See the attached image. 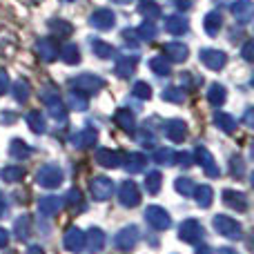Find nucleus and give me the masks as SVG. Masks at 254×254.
Here are the masks:
<instances>
[{
	"instance_id": "1",
	"label": "nucleus",
	"mask_w": 254,
	"mask_h": 254,
	"mask_svg": "<svg viewBox=\"0 0 254 254\" xmlns=\"http://www.w3.org/2000/svg\"><path fill=\"white\" fill-rule=\"evenodd\" d=\"M71 87L80 94H94V92H101L105 87V80L101 76H94V74H80L71 80Z\"/></svg>"
},
{
	"instance_id": "2",
	"label": "nucleus",
	"mask_w": 254,
	"mask_h": 254,
	"mask_svg": "<svg viewBox=\"0 0 254 254\" xmlns=\"http://www.w3.org/2000/svg\"><path fill=\"white\" fill-rule=\"evenodd\" d=\"M89 25L94 27V29H98V31H107V29H112V27L116 25V13L112 11V9H96V11L89 16Z\"/></svg>"
},
{
	"instance_id": "3",
	"label": "nucleus",
	"mask_w": 254,
	"mask_h": 254,
	"mask_svg": "<svg viewBox=\"0 0 254 254\" xmlns=\"http://www.w3.org/2000/svg\"><path fill=\"white\" fill-rule=\"evenodd\" d=\"M230 11L237 18L239 25H250L254 16V2L252 0H237V2L230 4Z\"/></svg>"
},
{
	"instance_id": "4",
	"label": "nucleus",
	"mask_w": 254,
	"mask_h": 254,
	"mask_svg": "<svg viewBox=\"0 0 254 254\" xmlns=\"http://www.w3.org/2000/svg\"><path fill=\"white\" fill-rule=\"evenodd\" d=\"M198 58H201L203 65H205L207 69H212V71L223 69L225 63H228L225 52H219V49H203V52L198 54Z\"/></svg>"
},
{
	"instance_id": "5",
	"label": "nucleus",
	"mask_w": 254,
	"mask_h": 254,
	"mask_svg": "<svg viewBox=\"0 0 254 254\" xmlns=\"http://www.w3.org/2000/svg\"><path fill=\"white\" fill-rule=\"evenodd\" d=\"M36 52L43 63H54L58 58V43L54 38H38L36 40Z\"/></svg>"
},
{
	"instance_id": "6",
	"label": "nucleus",
	"mask_w": 254,
	"mask_h": 254,
	"mask_svg": "<svg viewBox=\"0 0 254 254\" xmlns=\"http://www.w3.org/2000/svg\"><path fill=\"white\" fill-rule=\"evenodd\" d=\"M165 56L170 63H185L190 56V49L185 43H179V40H172V43L165 45Z\"/></svg>"
},
{
	"instance_id": "7",
	"label": "nucleus",
	"mask_w": 254,
	"mask_h": 254,
	"mask_svg": "<svg viewBox=\"0 0 254 254\" xmlns=\"http://www.w3.org/2000/svg\"><path fill=\"white\" fill-rule=\"evenodd\" d=\"M43 101L47 103V107H49V112H52V116H54V119H58V121H65L67 110H65V105H63L61 96H58L56 92H45V94H43Z\"/></svg>"
},
{
	"instance_id": "8",
	"label": "nucleus",
	"mask_w": 254,
	"mask_h": 254,
	"mask_svg": "<svg viewBox=\"0 0 254 254\" xmlns=\"http://www.w3.org/2000/svg\"><path fill=\"white\" fill-rule=\"evenodd\" d=\"M61 179H63V172L58 170L56 165H45L38 174V183L45 185V188H54V185H58Z\"/></svg>"
},
{
	"instance_id": "9",
	"label": "nucleus",
	"mask_w": 254,
	"mask_h": 254,
	"mask_svg": "<svg viewBox=\"0 0 254 254\" xmlns=\"http://www.w3.org/2000/svg\"><path fill=\"white\" fill-rule=\"evenodd\" d=\"M136 65H138V56H121L119 61H116L114 71L119 78H129V76L134 74Z\"/></svg>"
},
{
	"instance_id": "10",
	"label": "nucleus",
	"mask_w": 254,
	"mask_h": 254,
	"mask_svg": "<svg viewBox=\"0 0 254 254\" xmlns=\"http://www.w3.org/2000/svg\"><path fill=\"white\" fill-rule=\"evenodd\" d=\"M165 29L174 36H183V34H188L190 22H188L185 16H167L165 18Z\"/></svg>"
},
{
	"instance_id": "11",
	"label": "nucleus",
	"mask_w": 254,
	"mask_h": 254,
	"mask_svg": "<svg viewBox=\"0 0 254 254\" xmlns=\"http://www.w3.org/2000/svg\"><path fill=\"white\" fill-rule=\"evenodd\" d=\"M165 134H167V138L181 143V140L188 136V125H185L183 121H167L165 123Z\"/></svg>"
},
{
	"instance_id": "12",
	"label": "nucleus",
	"mask_w": 254,
	"mask_h": 254,
	"mask_svg": "<svg viewBox=\"0 0 254 254\" xmlns=\"http://www.w3.org/2000/svg\"><path fill=\"white\" fill-rule=\"evenodd\" d=\"M221 27H223V18H221L219 11L205 13V18H203V29H205L207 36H216L221 31Z\"/></svg>"
},
{
	"instance_id": "13",
	"label": "nucleus",
	"mask_w": 254,
	"mask_h": 254,
	"mask_svg": "<svg viewBox=\"0 0 254 254\" xmlns=\"http://www.w3.org/2000/svg\"><path fill=\"white\" fill-rule=\"evenodd\" d=\"M49 29H52L54 38H69L74 34V25H69L67 20H61V18L49 20Z\"/></svg>"
},
{
	"instance_id": "14",
	"label": "nucleus",
	"mask_w": 254,
	"mask_h": 254,
	"mask_svg": "<svg viewBox=\"0 0 254 254\" xmlns=\"http://www.w3.org/2000/svg\"><path fill=\"white\" fill-rule=\"evenodd\" d=\"M61 61L67 65H78L80 63V49L76 43H67L61 47Z\"/></svg>"
},
{
	"instance_id": "15",
	"label": "nucleus",
	"mask_w": 254,
	"mask_h": 254,
	"mask_svg": "<svg viewBox=\"0 0 254 254\" xmlns=\"http://www.w3.org/2000/svg\"><path fill=\"white\" fill-rule=\"evenodd\" d=\"M196 158H198V163L205 167V172H207L210 176H216V174H219V170H216V165H214V158L210 156V152H207L205 147H196Z\"/></svg>"
},
{
	"instance_id": "16",
	"label": "nucleus",
	"mask_w": 254,
	"mask_h": 254,
	"mask_svg": "<svg viewBox=\"0 0 254 254\" xmlns=\"http://www.w3.org/2000/svg\"><path fill=\"white\" fill-rule=\"evenodd\" d=\"M225 98H228V92H225V87H223V85L214 83L210 89H207V101H210V105H214V107L223 105V103H225Z\"/></svg>"
},
{
	"instance_id": "17",
	"label": "nucleus",
	"mask_w": 254,
	"mask_h": 254,
	"mask_svg": "<svg viewBox=\"0 0 254 254\" xmlns=\"http://www.w3.org/2000/svg\"><path fill=\"white\" fill-rule=\"evenodd\" d=\"M89 43H92V52L96 54L98 58H103V61H105V58H112V56H114V47H112L110 43H105V40L92 38Z\"/></svg>"
},
{
	"instance_id": "18",
	"label": "nucleus",
	"mask_w": 254,
	"mask_h": 254,
	"mask_svg": "<svg viewBox=\"0 0 254 254\" xmlns=\"http://www.w3.org/2000/svg\"><path fill=\"white\" fill-rule=\"evenodd\" d=\"M149 69L158 76H170L172 65H170V61H165V56H154V58H149Z\"/></svg>"
},
{
	"instance_id": "19",
	"label": "nucleus",
	"mask_w": 254,
	"mask_h": 254,
	"mask_svg": "<svg viewBox=\"0 0 254 254\" xmlns=\"http://www.w3.org/2000/svg\"><path fill=\"white\" fill-rule=\"evenodd\" d=\"M96 138H98L96 129H83L74 136V145L76 147H89V145L96 143Z\"/></svg>"
},
{
	"instance_id": "20",
	"label": "nucleus",
	"mask_w": 254,
	"mask_h": 254,
	"mask_svg": "<svg viewBox=\"0 0 254 254\" xmlns=\"http://www.w3.org/2000/svg\"><path fill=\"white\" fill-rule=\"evenodd\" d=\"M96 161L101 163V165H105V167H116L121 163V158H119V154L112 152V149H98Z\"/></svg>"
},
{
	"instance_id": "21",
	"label": "nucleus",
	"mask_w": 254,
	"mask_h": 254,
	"mask_svg": "<svg viewBox=\"0 0 254 254\" xmlns=\"http://www.w3.org/2000/svg\"><path fill=\"white\" fill-rule=\"evenodd\" d=\"M136 36H138L140 40H147V43H149V40H154L158 36V29H156V25H154L152 20H145L143 25L136 29Z\"/></svg>"
},
{
	"instance_id": "22",
	"label": "nucleus",
	"mask_w": 254,
	"mask_h": 254,
	"mask_svg": "<svg viewBox=\"0 0 254 254\" xmlns=\"http://www.w3.org/2000/svg\"><path fill=\"white\" fill-rule=\"evenodd\" d=\"M114 119H116V123L123 127L125 131H134V125L136 123H134V114H131L129 110H119Z\"/></svg>"
},
{
	"instance_id": "23",
	"label": "nucleus",
	"mask_w": 254,
	"mask_h": 254,
	"mask_svg": "<svg viewBox=\"0 0 254 254\" xmlns=\"http://www.w3.org/2000/svg\"><path fill=\"white\" fill-rule=\"evenodd\" d=\"M138 11L143 13L147 20H154V18L161 16V7H158L154 0H143V2H140V7H138Z\"/></svg>"
},
{
	"instance_id": "24",
	"label": "nucleus",
	"mask_w": 254,
	"mask_h": 254,
	"mask_svg": "<svg viewBox=\"0 0 254 254\" xmlns=\"http://www.w3.org/2000/svg\"><path fill=\"white\" fill-rule=\"evenodd\" d=\"M92 190H94V194H96V198H105L112 194V183L107 179H94Z\"/></svg>"
},
{
	"instance_id": "25",
	"label": "nucleus",
	"mask_w": 254,
	"mask_h": 254,
	"mask_svg": "<svg viewBox=\"0 0 254 254\" xmlns=\"http://www.w3.org/2000/svg\"><path fill=\"white\" fill-rule=\"evenodd\" d=\"M27 123H29V127L36 131V134H43V131L47 129V123H45L40 112H29V114H27Z\"/></svg>"
},
{
	"instance_id": "26",
	"label": "nucleus",
	"mask_w": 254,
	"mask_h": 254,
	"mask_svg": "<svg viewBox=\"0 0 254 254\" xmlns=\"http://www.w3.org/2000/svg\"><path fill=\"white\" fill-rule=\"evenodd\" d=\"M29 94H31V87H29V83H27V80L20 78L16 85H13V98H16L18 103H27Z\"/></svg>"
},
{
	"instance_id": "27",
	"label": "nucleus",
	"mask_w": 254,
	"mask_h": 254,
	"mask_svg": "<svg viewBox=\"0 0 254 254\" xmlns=\"http://www.w3.org/2000/svg\"><path fill=\"white\" fill-rule=\"evenodd\" d=\"M214 123H216V127H221L223 131H228V134L234 129V125H237L232 116L225 114V112H216V114H214Z\"/></svg>"
},
{
	"instance_id": "28",
	"label": "nucleus",
	"mask_w": 254,
	"mask_h": 254,
	"mask_svg": "<svg viewBox=\"0 0 254 254\" xmlns=\"http://www.w3.org/2000/svg\"><path fill=\"white\" fill-rule=\"evenodd\" d=\"M163 101H167V103H183L185 101V89H181V87L163 89Z\"/></svg>"
},
{
	"instance_id": "29",
	"label": "nucleus",
	"mask_w": 254,
	"mask_h": 254,
	"mask_svg": "<svg viewBox=\"0 0 254 254\" xmlns=\"http://www.w3.org/2000/svg\"><path fill=\"white\" fill-rule=\"evenodd\" d=\"M143 167H145V156L143 154H129V156H127V170L140 172Z\"/></svg>"
},
{
	"instance_id": "30",
	"label": "nucleus",
	"mask_w": 254,
	"mask_h": 254,
	"mask_svg": "<svg viewBox=\"0 0 254 254\" xmlns=\"http://www.w3.org/2000/svg\"><path fill=\"white\" fill-rule=\"evenodd\" d=\"M121 196H123V203H138V194H136L134 183H123V192H121Z\"/></svg>"
},
{
	"instance_id": "31",
	"label": "nucleus",
	"mask_w": 254,
	"mask_h": 254,
	"mask_svg": "<svg viewBox=\"0 0 254 254\" xmlns=\"http://www.w3.org/2000/svg\"><path fill=\"white\" fill-rule=\"evenodd\" d=\"M29 154H31L29 147H27L22 140H13V143H11V156L13 158H27Z\"/></svg>"
},
{
	"instance_id": "32",
	"label": "nucleus",
	"mask_w": 254,
	"mask_h": 254,
	"mask_svg": "<svg viewBox=\"0 0 254 254\" xmlns=\"http://www.w3.org/2000/svg\"><path fill=\"white\" fill-rule=\"evenodd\" d=\"M131 94H134L136 98H140V101H147V98L152 96V87H149L147 83H136L134 89H131Z\"/></svg>"
},
{
	"instance_id": "33",
	"label": "nucleus",
	"mask_w": 254,
	"mask_h": 254,
	"mask_svg": "<svg viewBox=\"0 0 254 254\" xmlns=\"http://www.w3.org/2000/svg\"><path fill=\"white\" fill-rule=\"evenodd\" d=\"M69 105L74 107V110L83 112V110H87V98H85L80 92H71L69 94Z\"/></svg>"
},
{
	"instance_id": "34",
	"label": "nucleus",
	"mask_w": 254,
	"mask_h": 254,
	"mask_svg": "<svg viewBox=\"0 0 254 254\" xmlns=\"http://www.w3.org/2000/svg\"><path fill=\"white\" fill-rule=\"evenodd\" d=\"M158 183H161V174H158V172H152V174L147 176V181H145V185H147V190H149L152 194H156Z\"/></svg>"
},
{
	"instance_id": "35",
	"label": "nucleus",
	"mask_w": 254,
	"mask_h": 254,
	"mask_svg": "<svg viewBox=\"0 0 254 254\" xmlns=\"http://www.w3.org/2000/svg\"><path fill=\"white\" fill-rule=\"evenodd\" d=\"M20 176H22L20 167H4V170H2V179L4 181H18Z\"/></svg>"
},
{
	"instance_id": "36",
	"label": "nucleus",
	"mask_w": 254,
	"mask_h": 254,
	"mask_svg": "<svg viewBox=\"0 0 254 254\" xmlns=\"http://www.w3.org/2000/svg\"><path fill=\"white\" fill-rule=\"evenodd\" d=\"M156 161L158 163H172V161H174V154H172V149H158V152H156Z\"/></svg>"
},
{
	"instance_id": "37",
	"label": "nucleus",
	"mask_w": 254,
	"mask_h": 254,
	"mask_svg": "<svg viewBox=\"0 0 254 254\" xmlns=\"http://www.w3.org/2000/svg\"><path fill=\"white\" fill-rule=\"evenodd\" d=\"M241 54H243V58H246L248 63L254 61V43H252V40H248V43L243 45V52Z\"/></svg>"
},
{
	"instance_id": "38",
	"label": "nucleus",
	"mask_w": 254,
	"mask_h": 254,
	"mask_svg": "<svg viewBox=\"0 0 254 254\" xmlns=\"http://www.w3.org/2000/svg\"><path fill=\"white\" fill-rule=\"evenodd\" d=\"M7 87H9V76H7V71L0 67V96L7 92Z\"/></svg>"
},
{
	"instance_id": "39",
	"label": "nucleus",
	"mask_w": 254,
	"mask_h": 254,
	"mask_svg": "<svg viewBox=\"0 0 254 254\" xmlns=\"http://www.w3.org/2000/svg\"><path fill=\"white\" fill-rule=\"evenodd\" d=\"M123 38L127 40V47H129V45H131V47H136V45H138V43H136V31L125 29V31H123Z\"/></svg>"
},
{
	"instance_id": "40",
	"label": "nucleus",
	"mask_w": 254,
	"mask_h": 254,
	"mask_svg": "<svg viewBox=\"0 0 254 254\" xmlns=\"http://www.w3.org/2000/svg\"><path fill=\"white\" fill-rule=\"evenodd\" d=\"M190 7H192V0H176V9H181V11H188Z\"/></svg>"
},
{
	"instance_id": "41",
	"label": "nucleus",
	"mask_w": 254,
	"mask_h": 254,
	"mask_svg": "<svg viewBox=\"0 0 254 254\" xmlns=\"http://www.w3.org/2000/svg\"><path fill=\"white\" fill-rule=\"evenodd\" d=\"M63 2H76V0H63Z\"/></svg>"
},
{
	"instance_id": "42",
	"label": "nucleus",
	"mask_w": 254,
	"mask_h": 254,
	"mask_svg": "<svg viewBox=\"0 0 254 254\" xmlns=\"http://www.w3.org/2000/svg\"><path fill=\"white\" fill-rule=\"evenodd\" d=\"M116 2H127V0H116Z\"/></svg>"
}]
</instances>
